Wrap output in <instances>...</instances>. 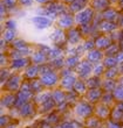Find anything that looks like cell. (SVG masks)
I'll return each mask as SVG.
<instances>
[{
	"instance_id": "1",
	"label": "cell",
	"mask_w": 123,
	"mask_h": 128,
	"mask_svg": "<svg viewBox=\"0 0 123 128\" xmlns=\"http://www.w3.org/2000/svg\"><path fill=\"white\" fill-rule=\"evenodd\" d=\"M93 14H94V12H93L92 8H85V10H81L80 13L76 14L75 21L79 24H82V26L88 24V22L93 19Z\"/></svg>"
},
{
	"instance_id": "2",
	"label": "cell",
	"mask_w": 123,
	"mask_h": 128,
	"mask_svg": "<svg viewBox=\"0 0 123 128\" xmlns=\"http://www.w3.org/2000/svg\"><path fill=\"white\" fill-rule=\"evenodd\" d=\"M32 22L38 29H47L51 27L52 24V19L46 15H38L32 19Z\"/></svg>"
},
{
	"instance_id": "3",
	"label": "cell",
	"mask_w": 123,
	"mask_h": 128,
	"mask_svg": "<svg viewBox=\"0 0 123 128\" xmlns=\"http://www.w3.org/2000/svg\"><path fill=\"white\" fill-rule=\"evenodd\" d=\"M74 21H75L74 18L65 14V15H62V16L59 19V26L61 28H70L73 26V24H74Z\"/></svg>"
},
{
	"instance_id": "4",
	"label": "cell",
	"mask_w": 123,
	"mask_h": 128,
	"mask_svg": "<svg viewBox=\"0 0 123 128\" xmlns=\"http://www.w3.org/2000/svg\"><path fill=\"white\" fill-rule=\"evenodd\" d=\"M86 4H87V0H75L70 4L69 6V10L70 12H75V13H80L81 10H85Z\"/></svg>"
},
{
	"instance_id": "5",
	"label": "cell",
	"mask_w": 123,
	"mask_h": 128,
	"mask_svg": "<svg viewBox=\"0 0 123 128\" xmlns=\"http://www.w3.org/2000/svg\"><path fill=\"white\" fill-rule=\"evenodd\" d=\"M95 44L96 47L100 48V49H107V48H109L111 46V40L107 36H100L95 41Z\"/></svg>"
},
{
	"instance_id": "6",
	"label": "cell",
	"mask_w": 123,
	"mask_h": 128,
	"mask_svg": "<svg viewBox=\"0 0 123 128\" xmlns=\"http://www.w3.org/2000/svg\"><path fill=\"white\" fill-rule=\"evenodd\" d=\"M80 35L81 34H80V32L77 29H70L68 35H67V40H68V42L70 44H75L80 41V37H81Z\"/></svg>"
},
{
	"instance_id": "7",
	"label": "cell",
	"mask_w": 123,
	"mask_h": 128,
	"mask_svg": "<svg viewBox=\"0 0 123 128\" xmlns=\"http://www.w3.org/2000/svg\"><path fill=\"white\" fill-rule=\"evenodd\" d=\"M117 16H118L117 12L115 10H111V8L106 10L104 12H103V14H102V18L104 19V21H110V22H113V21L116 20Z\"/></svg>"
},
{
	"instance_id": "8",
	"label": "cell",
	"mask_w": 123,
	"mask_h": 128,
	"mask_svg": "<svg viewBox=\"0 0 123 128\" xmlns=\"http://www.w3.org/2000/svg\"><path fill=\"white\" fill-rule=\"evenodd\" d=\"M109 6V1L108 0H93V10H107Z\"/></svg>"
},
{
	"instance_id": "9",
	"label": "cell",
	"mask_w": 123,
	"mask_h": 128,
	"mask_svg": "<svg viewBox=\"0 0 123 128\" xmlns=\"http://www.w3.org/2000/svg\"><path fill=\"white\" fill-rule=\"evenodd\" d=\"M99 28L102 32H113L116 29V24L114 22H110V21H102L99 24Z\"/></svg>"
},
{
	"instance_id": "10",
	"label": "cell",
	"mask_w": 123,
	"mask_h": 128,
	"mask_svg": "<svg viewBox=\"0 0 123 128\" xmlns=\"http://www.w3.org/2000/svg\"><path fill=\"white\" fill-rule=\"evenodd\" d=\"M14 37H15V33L14 30H11V29H6V30H4L3 33V40L5 42H12L14 40Z\"/></svg>"
},
{
	"instance_id": "11",
	"label": "cell",
	"mask_w": 123,
	"mask_h": 128,
	"mask_svg": "<svg viewBox=\"0 0 123 128\" xmlns=\"http://www.w3.org/2000/svg\"><path fill=\"white\" fill-rule=\"evenodd\" d=\"M12 46H13L15 49H18V50H22V49H26V48H27V42L24 41L22 38H19V40H14Z\"/></svg>"
},
{
	"instance_id": "12",
	"label": "cell",
	"mask_w": 123,
	"mask_h": 128,
	"mask_svg": "<svg viewBox=\"0 0 123 128\" xmlns=\"http://www.w3.org/2000/svg\"><path fill=\"white\" fill-rule=\"evenodd\" d=\"M102 57V54L100 50H90V52L88 54V58L89 61L92 62H97L100 61V58Z\"/></svg>"
},
{
	"instance_id": "13",
	"label": "cell",
	"mask_w": 123,
	"mask_h": 128,
	"mask_svg": "<svg viewBox=\"0 0 123 128\" xmlns=\"http://www.w3.org/2000/svg\"><path fill=\"white\" fill-rule=\"evenodd\" d=\"M51 38H52L53 41H54L55 43H58L59 41L63 38V33H62V30H61V29H56V30H55L54 33L52 34Z\"/></svg>"
},
{
	"instance_id": "14",
	"label": "cell",
	"mask_w": 123,
	"mask_h": 128,
	"mask_svg": "<svg viewBox=\"0 0 123 128\" xmlns=\"http://www.w3.org/2000/svg\"><path fill=\"white\" fill-rule=\"evenodd\" d=\"M42 80H44L46 84L52 85V84H54V83H55L56 77H55V74H45V76H44Z\"/></svg>"
},
{
	"instance_id": "15",
	"label": "cell",
	"mask_w": 123,
	"mask_h": 128,
	"mask_svg": "<svg viewBox=\"0 0 123 128\" xmlns=\"http://www.w3.org/2000/svg\"><path fill=\"white\" fill-rule=\"evenodd\" d=\"M46 60V56H45L44 52H41V51H39V52H35L34 56H33V61L35 62V63H42V62Z\"/></svg>"
},
{
	"instance_id": "16",
	"label": "cell",
	"mask_w": 123,
	"mask_h": 128,
	"mask_svg": "<svg viewBox=\"0 0 123 128\" xmlns=\"http://www.w3.org/2000/svg\"><path fill=\"white\" fill-rule=\"evenodd\" d=\"M18 0H3V5L6 7L7 10H12L17 6Z\"/></svg>"
},
{
	"instance_id": "17",
	"label": "cell",
	"mask_w": 123,
	"mask_h": 128,
	"mask_svg": "<svg viewBox=\"0 0 123 128\" xmlns=\"http://www.w3.org/2000/svg\"><path fill=\"white\" fill-rule=\"evenodd\" d=\"M27 60H25V58H18V60H15V61H13V63H12V66L13 68H21L24 66V65H26L27 64Z\"/></svg>"
},
{
	"instance_id": "18",
	"label": "cell",
	"mask_w": 123,
	"mask_h": 128,
	"mask_svg": "<svg viewBox=\"0 0 123 128\" xmlns=\"http://www.w3.org/2000/svg\"><path fill=\"white\" fill-rule=\"evenodd\" d=\"M77 62H79V58L77 57H69L67 58V61H66V64L67 65H69V66H74V65H76L77 64Z\"/></svg>"
},
{
	"instance_id": "19",
	"label": "cell",
	"mask_w": 123,
	"mask_h": 128,
	"mask_svg": "<svg viewBox=\"0 0 123 128\" xmlns=\"http://www.w3.org/2000/svg\"><path fill=\"white\" fill-rule=\"evenodd\" d=\"M94 46H95V42H94V40H87L85 42V49H88V50H92L93 48H94Z\"/></svg>"
},
{
	"instance_id": "20",
	"label": "cell",
	"mask_w": 123,
	"mask_h": 128,
	"mask_svg": "<svg viewBox=\"0 0 123 128\" xmlns=\"http://www.w3.org/2000/svg\"><path fill=\"white\" fill-rule=\"evenodd\" d=\"M15 26H17V22L14 20H8L6 22V27L7 29H11V30H14L15 29Z\"/></svg>"
},
{
	"instance_id": "21",
	"label": "cell",
	"mask_w": 123,
	"mask_h": 128,
	"mask_svg": "<svg viewBox=\"0 0 123 128\" xmlns=\"http://www.w3.org/2000/svg\"><path fill=\"white\" fill-rule=\"evenodd\" d=\"M61 54V50H60V49H56V48H55V49H51V51H49V56H51V57H58L59 55Z\"/></svg>"
},
{
	"instance_id": "22",
	"label": "cell",
	"mask_w": 123,
	"mask_h": 128,
	"mask_svg": "<svg viewBox=\"0 0 123 128\" xmlns=\"http://www.w3.org/2000/svg\"><path fill=\"white\" fill-rule=\"evenodd\" d=\"M117 50H118V47L115 46V44H113V46H110V47L108 48L107 52H108V55H113V54H115V52H117Z\"/></svg>"
},
{
	"instance_id": "23",
	"label": "cell",
	"mask_w": 123,
	"mask_h": 128,
	"mask_svg": "<svg viewBox=\"0 0 123 128\" xmlns=\"http://www.w3.org/2000/svg\"><path fill=\"white\" fill-rule=\"evenodd\" d=\"M116 60H115V58H113V57H108L106 60V65H108V66H113V65H115V64H116Z\"/></svg>"
},
{
	"instance_id": "24",
	"label": "cell",
	"mask_w": 123,
	"mask_h": 128,
	"mask_svg": "<svg viewBox=\"0 0 123 128\" xmlns=\"http://www.w3.org/2000/svg\"><path fill=\"white\" fill-rule=\"evenodd\" d=\"M19 2L22 6H31L32 4H33V0H19Z\"/></svg>"
},
{
	"instance_id": "25",
	"label": "cell",
	"mask_w": 123,
	"mask_h": 128,
	"mask_svg": "<svg viewBox=\"0 0 123 128\" xmlns=\"http://www.w3.org/2000/svg\"><path fill=\"white\" fill-rule=\"evenodd\" d=\"M118 24L123 28V15H120V16H118Z\"/></svg>"
},
{
	"instance_id": "26",
	"label": "cell",
	"mask_w": 123,
	"mask_h": 128,
	"mask_svg": "<svg viewBox=\"0 0 123 128\" xmlns=\"http://www.w3.org/2000/svg\"><path fill=\"white\" fill-rule=\"evenodd\" d=\"M36 2H40V4H46L48 1V0H35Z\"/></svg>"
},
{
	"instance_id": "27",
	"label": "cell",
	"mask_w": 123,
	"mask_h": 128,
	"mask_svg": "<svg viewBox=\"0 0 123 128\" xmlns=\"http://www.w3.org/2000/svg\"><path fill=\"white\" fill-rule=\"evenodd\" d=\"M63 1H66V2H70V4H72L73 1H75V0H63Z\"/></svg>"
},
{
	"instance_id": "28",
	"label": "cell",
	"mask_w": 123,
	"mask_h": 128,
	"mask_svg": "<svg viewBox=\"0 0 123 128\" xmlns=\"http://www.w3.org/2000/svg\"><path fill=\"white\" fill-rule=\"evenodd\" d=\"M120 4H121V6H123V0H120Z\"/></svg>"
},
{
	"instance_id": "29",
	"label": "cell",
	"mask_w": 123,
	"mask_h": 128,
	"mask_svg": "<svg viewBox=\"0 0 123 128\" xmlns=\"http://www.w3.org/2000/svg\"><path fill=\"white\" fill-rule=\"evenodd\" d=\"M121 47H122V49H123V42H122V43H121Z\"/></svg>"
}]
</instances>
